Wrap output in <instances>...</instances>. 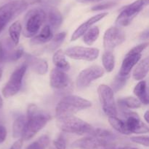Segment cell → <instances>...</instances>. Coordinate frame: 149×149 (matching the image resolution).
<instances>
[{
	"instance_id": "obj_31",
	"label": "cell",
	"mask_w": 149,
	"mask_h": 149,
	"mask_svg": "<svg viewBox=\"0 0 149 149\" xmlns=\"http://www.w3.org/2000/svg\"><path fill=\"white\" fill-rule=\"evenodd\" d=\"M49 143V137L47 135H42L36 141L31 143L26 149H46Z\"/></svg>"
},
{
	"instance_id": "obj_4",
	"label": "cell",
	"mask_w": 149,
	"mask_h": 149,
	"mask_svg": "<svg viewBox=\"0 0 149 149\" xmlns=\"http://www.w3.org/2000/svg\"><path fill=\"white\" fill-rule=\"evenodd\" d=\"M46 20V12L41 7L30 10L26 14L22 26L23 36L30 38L38 34L39 29Z\"/></svg>"
},
{
	"instance_id": "obj_18",
	"label": "cell",
	"mask_w": 149,
	"mask_h": 149,
	"mask_svg": "<svg viewBox=\"0 0 149 149\" xmlns=\"http://www.w3.org/2000/svg\"><path fill=\"white\" fill-rule=\"evenodd\" d=\"M141 58V54H133L128 52L122 61V66L119 72V75H129L133 67L138 64V62H139Z\"/></svg>"
},
{
	"instance_id": "obj_12",
	"label": "cell",
	"mask_w": 149,
	"mask_h": 149,
	"mask_svg": "<svg viewBox=\"0 0 149 149\" xmlns=\"http://www.w3.org/2000/svg\"><path fill=\"white\" fill-rule=\"evenodd\" d=\"M126 120L125 125L130 134H145L148 132V127L140 118L138 114L132 111L124 112Z\"/></svg>"
},
{
	"instance_id": "obj_42",
	"label": "cell",
	"mask_w": 149,
	"mask_h": 149,
	"mask_svg": "<svg viewBox=\"0 0 149 149\" xmlns=\"http://www.w3.org/2000/svg\"><path fill=\"white\" fill-rule=\"evenodd\" d=\"M77 1L80 3H87V2H91V1H93V0H77Z\"/></svg>"
},
{
	"instance_id": "obj_44",
	"label": "cell",
	"mask_w": 149,
	"mask_h": 149,
	"mask_svg": "<svg viewBox=\"0 0 149 149\" xmlns=\"http://www.w3.org/2000/svg\"><path fill=\"white\" fill-rule=\"evenodd\" d=\"M1 77H2V69H1V64H0V80H1Z\"/></svg>"
},
{
	"instance_id": "obj_3",
	"label": "cell",
	"mask_w": 149,
	"mask_h": 149,
	"mask_svg": "<svg viewBox=\"0 0 149 149\" xmlns=\"http://www.w3.org/2000/svg\"><path fill=\"white\" fill-rule=\"evenodd\" d=\"M56 124L63 132L78 135L90 134L94 129L89 123L74 115L57 118Z\"/></svg>"
},
{
	"instance_id": "obj_30",
	"label": "cell",
	"mask_w": 149,
	"mask_h": 149,
	"mask_svg": "<svg viewBox=\"0 0 149 149\" xmlns=\"http://www.w3.org/2000/svg\"><path fill=\"white\" fill-rule=\"evenodd\" d=\"M89 135L95 136V137L104 139V140H109V141H114L116 138V136L113 132H111L109 130L100 128L93 129L92 132Z\"/></svg>"
},
{
	"instance_id": "obj_45",
	"label": "cell",
	"mask_w": 149,
	"mask_h": 149,
	"mask_svg": "<svg viewBox=\"0 0 149 149\" xmlns=\"http://www.w3.org/2000/svg\"><path fill=\"white\" fill-rule=\"evenodd\" d=\"M1 45H0V61H1Z\"/></svg>"
},
{
	"instance_id": "obj_47",
	"label": "cell",
	"mask_w": 149,
	"mask_h": 149,
	"mask_svg": "<svg viewBox=\"0 0 149 149\" xmlns=\"http://www.w3.org/2000/svg\"><path fill=\"white\" fill-rule=\"evenodd\" d=\"M129 149H137V148H129Z\"/></svg>"
},
{
	"instance_id": "obj_14",
	"label": "cell",
	"mask_w": 149,
	"mask_h": 149,
	"mask_svg": "<svg viewBox=\"0 0 149 149\" xmlns=\"http://www.w3.org/2000/svg\"><path fill=\"white\" fill-rule=\"evenodd\" d=\"M111 142L95 136L89 135L76 140L72 147L77 149H104Z\"/></svg>"
},
{
	"instance_id": "obj_6",
	"label": "cell",
	"mask_w": 149,
	"mask_h": 149,
	"mask_svg": "<svg viewBox=\"0 0 149 149\" xmlns=\"http://www.w3.org/2000/svg\"><path fill=\"white\" fill-rule=\"evenodd\" d=\"M102 109L108 117L117 116V108L114 99V92L110 86L101 84L97 89Z\"/></svg>"
},
{
	"instance_id": "obj_22",
	"label": "cell",
	"mask_w": 149,
	"mask_h": 149,
	"mask_svg": "<svg viewBox=\"0 0 149 149\" xmlns=\"http://www.w3.org/2000/svg\"><path fill=\"white\" fill-rule=\"evenodd\" d=\"M52 61L56 68L64 72L69 70L70 67H71L69 62L65 58V53L62 50H58V51H55L52 56Z\"/></svg>"
},
{
	"instance_id": "obj_46",
	"label": "cell",
	"mask_w": 149,
	"mask_h": 149,
	"mask_svg": "<svg viewBox=\"0 0 149 149\" xmlns=\"http://www.w3.org/2000/svg\"><path fill=\"white\" fill-rule=\"evenodd\" d=\"M103 0H93V2H98V1H101Z\"/></svg>"
},
{
	"instance_id": "obj_20",
	"label": "cell",
	"mask_w": 149,
	"mask_h": 149,
	"mask_svg": "<svg viewBox=\"0 0 149 149\" xmlns=\"http://www.w3.org/2000/svg\"><path fill=\"white\" fill-rule=\"evenodd\" d=\"M52 37H53V31L49 27V26L46 24L44 26L39 34H36L34 37L31 38L30 43L32 45H42V44L50 42Z\"/></svg>"
},
{
	"instance_id": "obj_29",
	"label": "cell",
	"mask_w": 149,
	"mask_h": 149,
	"mask_svg": "<svg viewBox=\"0 0 149 149\" xmlns=\"http://www.w3.org/2000/svg\"><path fill=\"white\" fill-rule=\"evenodd\" d=\"M102 62L106 72H111L113 71L115 67V57L113 52L105 51L102 56Z\"/></svg>"
},
{
	"instance_id": "obj_11",
	"label": "cell",
	"mask_w": 149,
	"mask_h": 149,
	"mask_svg": "<svg viewBox=\"0 0 149 149\" xmlns=\"http://www.w3.org/2000/svg\"><path fill=\"white\" fill-rule=\"evenodd\" d=\"M64 53L69 58L73 59L93 61L97 59L100 53V51L96 48L74 46L68 48Z\"/></svg>"
},
{
	"instance_id": "obj_19",
	"label": "cell",
	"mask_w": 149,
	"mask_h": 149,
	"mask_svg": "<svg viewBox=\"0 0 149 149\" xmlns=\"http://www.w3.org/2000/svg\"><path fill=\"white\" fill-rule=\"evenodd\" d=\"M46 12L47 24L49 26L52 30H57L63 23V16L61 12L55 7H49Z\"/></svg>"
},
{
	"instance_id": "obj_34",
	"label": "cell",
	"mask_w": 149,
	"mask_h": 149,
	"mask_svg": "<svg viewBox=\"0 0 149 149\" xmlns=\"http://www.w3.org/2000/svg\"><path fill=\"white\" fill-rule=\"evenodd\" d=\"M50 149H66V141L63 135H60L52 141Z\"/></svg>"
},
{
	"instance_id": "obj_40",
	"label": "cell",
	"mask_w": 149,
	"mask_h": 149,
	"mask_svg": "<svg viewBox=\"0 0 149 149\" xmlns=\"http://www.w3.org/2000/svg\"><path fill=\"white\" fill-rule=\"evenodd\" d=\"M148 34H149L148 29H146L143 32L142 34H141L140 38H141V39H148Z\"/></svg>"
},
{
	"instance_id": "obj_13",
	"label": "cell",
	"mask_w": 149,
	"mask_h": 149,
	"mask_svg": "<svg viewBox=\"0 0 149 149\" xmlns=\"http://www.w3.org/2000/svg\"><path fill=\"white\" fill-rule=\"evenodd\" d=\"M1 50V60L4 61H16L24 54L23 47L15 48L16 45L10 39H6L3 43H0Z\"/></svg>"
},
{
	"instance_id": "obj_17",
	"label": "cell",
	"mask_w": 149,
	"mask_h": 149,
	"mask_svg": "<svg viewBox=\"0 0 149 149\" xmlns=\"http://www.w3.org/2000/svg\"><path fill=\"white\" fill-rule=\"evenodd\" d=\"M109 15L108 13H99V14L93 16L92 18H89L87 21H85L84 23H83L82 24L80 25L78 28L75 30V32L72 34L71 37V41H76L77 39H78L79 38L81 37V36L84 35V34L90 29L91 26H93V24H95V23H97V21L100 20L101 19H103V18H105L106 16H107Z\"/></svg>"
},
{
	"instance_id": "obj_23",
	"label": "cell",
	"mask_w": 149,
	"mask_h": 149,
	"mask_svg": "<svg viewBox=\"0 0 149 149\" xmlns=\"http://www.w3.org/2000/svg\"><path fill=\"white\" fill-rule=\"evenodd\" d=\"M148 64L149 59L148 57L143 58L141 60L138 65L136 66L135 69L134 70L132 76L133 78L136 80H142L144 77L147 75L148 72Z\"/></svg>"
},
{
	"instance_id": "obj_5",
	"label": "cell",
	"mask_w": 149,
	"mask_h": 149,
	"mask_svg": "<svg viewBox=\"0 0 149 149\" xmlns=\"http://www.w3.org/2000/svg\"><path fill=\"white\" fill-rule=\"evenodd\" d=\"M29 4L26 0H15L0 7V34L11 20L27 9Z\"/></svg>"
},
{
	"instance_id": "obj_16",
	"label": "cell",
	"mask_w": 149,
	"mask_h": 149,
	"mask_svg": "<svg viewBox=\"0 0 149 149\" xmlns=\"http://www.w3.org/2000/svg\"><path fill=\"white\" fill-rule=\"evenodd\" d=\"M26 64L33 72L40 75L45 74L48 71L47 62L45 59L27 53L25 55Z\"/></svg>"
},
{
	"instance_id": "obj_43",
	"label": "cell",
	"mask_w": 149,
	"mask_h": 149,
	"mask_svg": "<svg viewBox=\"0 0 149 149\" xmlns=\"http://www.w3.org/2000/svg\"><path fill=\"white\" fill-rule=\"evenodd\" d=\"M3 106V100H2V98H1V95H0V109L2 108Z\"/></svg>"
},
{
	"instance_id": "obj_37",
	"label": "cell",
	"mask_w": 149,
	"mask_h": 149,
	"mask_svg": "<svg viewBox=\"0 0 149 149\" xmlns=\"http://www.w3.org/2000/svg\"><path fill=\"white\" fill-rule=\"evenodd\" d=\"M130 148L127 145L123 144V143H117L113 142H111L110 143L106 145L104 149H129Z\"/></svg>"
},
{
	"instance_id": "obj_2",
	"label": "cell",
	"mask_w": 149,
	"mask_h": 149,
	"mask_svg": "<svg viewBox=\"0 0 149 149\" xmlns=\"http://www.w3.org/2000/svg\"><path fill=\"white\" fill-rule=\"evenodd\" d=\"M92 106V102L81 96L68 95L63 98L55 108V115L61 118L68 115H74L81 110L88 109Z\"/></svg>"
},
{
	"instance_id": "obj_24",
	"label": "cell",
	"mask_w": 149,
	"mask_h": 149,
	"mask_svg": "<svg viewBox=\"0 0 149 149\" xmlns=\"http://www.w3.org/2000/svg\"><path fill=\"white\" fill-rule=\"evenodd\" d=\"M26 122V117L20 115L15 120L13 125V137L14 138H21Z\"/></svg>"
},
{
	"instance_id": "obj_38",
	"label": "cell",
	"mask_w": 149,
	"mask_h": 149,
	"mask_svg": "<svg viewBox=\"0 0 149 149\" xmlns=\"http://www.w3.org/2000/svg\"><path fill=\"white\" fill-rule=\"evenodd\" d=\"M7 129L2 125H0V143H4L7 137Z\"/></svg>"
},
{
	"instance_id": "obj_27",
	"label": "cell",
	"mask_w": 149,
	"mask_h": 149,
	"mask_svg": "<svg viewBox=\"0 0 149 149\" xmlns=\"http://www.w3.org/2000/svg\"><path fill=\"white\" fill-rule=\"evenodd\" d=\"M100 29L97 26H91L83 35V41L88 45H92L99 37Z\"/></svg>"
},
{
	"instance_id": "obj_35",
	"label": "cell",
	"mask_w": 149,
	"mask_h": 149,
	"mask_svg": "<svg viewBox=\"0 0 149 149\" xmlns=\"http://www.w3.org/2000/svg\"><path fill=\"white\" fill-rule=\"evenodd\" d=\"M130 140L133 143L146 146V147H148L149 145L148 136H134V137H131Z\"/></svg>"
},
{
	"instance_id": "obj_7",
	"label": "cell",
	"mask_w": 149,
	"mask_h": 149,
	"mask_svg": "<svg viewBox=\"0 0 149 149\" xmlns=\"http://www.w3.org/2000/svg\"><path fill=\"white\" fill-rule=\"evenodd\" d=\"M27 67L26 64L24 63L12 73L10 79L2 89V94L4 97H12L18 93L21 89L22 82Z\"/></svg>"
},
{
	"instance_id": "obj_25",
	"label": "cell",
	"mask_w": 149,
	"mask_h": 149,
	"mask_svg": "<svg viewBox=\"0 0 149 149\" xmlns=\"http://www.w3.org/2000/svg\"><path fill=\"white\" fill-rule=\"evenodd\" d=\"M21 32L22 24L19 20L13 23L9 27V34H10V39L15 45H18Z\"/></svg>"
},
{
	"instance_id": "obj_33",
	"label": "cell",
	"mask_w": 149,
	"mask_h": 149,
	"mask_svg": "<svg viewBox=\"0 0 149 149\" xmlns=\"http://www.w3.org/2000/svg\"><path fill=\"white\" fill-rule=\"evenodd\" d=\"M130 77V75L127 76H121L119 74L116 75L115 77L114 80H113V83H112V86H113V89L112 90L114 91H118L119 90H120L122 87H124L125 84H126L128 78Z\"/></svg>"
},
{
	"instance_id": "obj_28",
	"label": "cell",
	"mask_w": 149,
	"mask_h": 149,
	"mask_svg": "<svg viewBox=\"0 0 149 149\" xmlns=\"http://www.w3.org/2000/svg\"><path fill=\"white\" fill-rule=\"evenodd\" d=\"M109 122L112 127L118 132L123 134H130L127 129L125 121L119 119L117 116L109 117Z\"/></svg>"
},
{
	"instance_id": "obj_21",
	"label": "cell",
	"mask_w": 149,
	"mask_h": 149,
	"mask_svg": "<svg viewBox=\"0 0 149 149\" xmlns=\"http://www.w3.org/2000/svg\"><path fill=\"white\" fill-rule=\"evenodd\" d=\"M134 94L136 96L137 99L141 102V104L143 105H148L149 99L148 92H147V85L146 81L141 80L138 84L135 86L134 89Z\"/></svg>"
},
{
	"instance_id": "obj_15",
	"label": "cell",
	"mask_w": 149,
	"mask_h": 149,
	"mask_svg": "<svg viewBox=\"0 0 149 149\" xmlns=\"http://www.w3.org/2000/svg\"><path fill=\"white\" fill-rule=\"evenodd\" d=\"M50 86L56 90H63L69 86L70 78L63 70L55 68L51 71L49 76Z\"/></svg>"
},
{
	"instance_id": "obj_26",
	"label": "cell",
	"mask_w": 149,
	"mask_h": 149,
	"mask_svg": "<svg viewBox=\"0 0 149 149\" xmlns=\"http://www.w3.org/2000/svg\"><path fill=\"white\" fill-rule=\"evenodd\" d=\"M118 104L124 109H138L141 107V102L133 96H127L119 99L118 100Z\"/></svg>"
},
{
	"instance_id": "obj_32",
	"label": "cell",
	"mask_w": 149,
	"mask_h": 149,
	"mask_svg": "<svg viewBox=\"0 0 149 149\" xmlns=\"http://www.w3.org/2000/svg\"><path fill=\"white\" fill-rule=\"evenodd\" d=\"M65 37H66V33L65 32H61V33H58L55 36H53L52 39H51L50 43L48 45L47 48L49 51H55L65 39Z\"/></svg>"
},
{
	"instance_id": "obj_8",
	"label": "cell",
	"mask_w": 149,
	"mask_h": 149,
	"mask_svg": "<svg viewBox=\"0 0 149 149\" xmlns=\"http://www.w3.org/2000/svg\"><path fill=\"white\" fill-rule=\"evenodd\" d=\"M149 0H136L132 4L126 6L119 16L117 17L116 20V25L119 27L122 26H127L132 22L134 18L140 13L142 10H143L146 6H148Z\"/></svg>"
},
{
	"instance_id": "obj_1",
	"label": "cell",
	"mask_w": 149,
	"mask_h": 149,
	"mask_svg": "<svg viewBox=\"0 0 149 149\" xmlns=\"http://www.w3.org/2000/svg\"><path fill=\"white\" fill-rule=\"evenodd\" d=\"M51 119L49 113L39 110L35 105H30L27 110V117L21 138L29 140L42 130Z\"/></svg>"
},
{
	"instance_id": "obj_36",
	"label": "cell",
	"mask_w": 149,
	"mask_h": 149,
	"mask_svg": "<svg viewBox=\"0 0 149 149\" xmlns=\"http://www.w3.org/2000/svg\"><path fill=\"white\" fill-rule=\"evenodd\" d=\"M116 4V3L114 2V1H108V2H104L101 3V4H97V5L92 7L91 10H93V11H100V10H108V9H110L111 8V7H114Z\"/></svg>"
},
{
	"instance_id": "obj_41",
	"label": "cell",
	"mask_w": 149,
	"mask_h": 149,
	"mask_svg": "<svg viewBox=\"0 0 149 149\" xmlns=\"http://www.w3.org/2000/svg\"><path fill=\"white\" fill-rule=\"evenodd\" d=\"M148 116H149V115H148V111L147 110L146 112H145V114H144V119H145V121H146L147 123L149 122V121H149V120H148Z\"/></svg>"
},
{
	"instance_id": "obj_9",
	"label": "cell",
	"mask_w": 149,
	"mask_h": 149,
	"mask_svg": "<svg viewBox=\"0 0 149 149\" xmlns=\"http://www.w3.org/2000/svg\"><path fill=\"white\" fill-rule=\"evenodd\" d=\"M104 74V70L98 65H93L84 69L79 72L76 84L79 89H84L94 80L100 78Z\"/></svg>"
},
{
	"instance_id": "obj_39",
	"label": "cell",
	"mask_w": 149,
	"mask_h": 149,
	"mask_svg": "<svg viewBox=\"0 0 149 149\" xmlns=\"http://www.w3.org/2000/svg\"><path fill=\"white\" fill-rule=\"evenodd\" d=\"M23 140L22 138L18 139L17 140H16L12 146L10 147V149H22V147H23Z\"/></svg>"
},
{
	"instance_id": "obj_10",
	"label": "cell",
	"mask_w": 149,
	"mask_h": 149,
	"mask_svg": "<svg viewBox=\"0 0 149 149\" xmlns=\"http://www.w3.org/2000/svg\"><path fill=\"white\" fill-rule=\"evenodd\" d=\"M125 32L120 27H111L106 30L103 37L105 51L113 52V49L125 42Z\"/></svg>"
}]
</instances>
